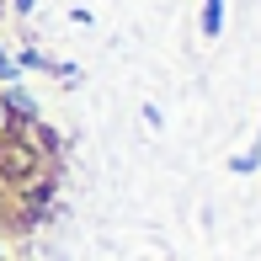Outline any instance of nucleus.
<instances>
[{
    "label": "nucleus",
    "instance_id": "1",
    "mask_svg": "<svg viewBox=\"0 0 261 261\" xmlns=\"http://www.w3.org/2000/svg\"><path fill=\"white\" fill-rule=\"evenodd\" d=\"M203 27H208V32H219V0H208V16H203Z\"/></svg>",
    "mask_w": 261,
    "mask_h": 261
}]
</instances>
